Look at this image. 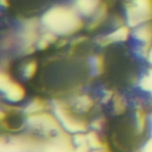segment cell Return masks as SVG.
Masks as SVG:
<instances>
[{"instance_id":"cell-1","label":"cell","mask_w":152,"mask_h":152,"mask_svg":"<svg viewBox=\"0 0 152 152\" xmlns=\"http://www.w3.org/2000/svg\"><path fill=\"white\" fill-rule=\"evenodd\" d=\"M42 21L50 30L59 34H67L77 29L81 21L77 15L70 9L58 6L47 11Z\"/></svg>"},{"instance_id":"cell-2","label":"cell","mask_w":152,"mask_h":152,"mask_svg":"<svg viewBox=\"0 0 152 152\" xmlns=\"http://www.w3.org/2000/svg\"><path fill=\"white\" fill-rule=\"evenodd\" d=\"M127 22L135 27L152 17V0H133L126 9Z\"/></svg>"},{"instance_id":"cell-3","label":"cell","mask_w":152,"mask_h":152,"mask_svg":"<svg viewBox=\"0 0 152 152\" xmlns=\"http://www.w3.org/2000/svg\"><path fill=\"white\" fill-rule=\"evenodd\" d=\"M98 0H77V7L84 14H91L97 7Z\"/></svg>"},{"instance_id":"cell-4","label":"cell","mask_w":152,"mask_h":152,"mask_svg":"<svg viewBox=\"0 0 152 152\" xmlns=\"http://www.w3.org/2000/svg\"><path fill=\"white\" fill-rule=\"evenodd\" d=\"M142 152H152V139L148 141V142L143 146Z\"/></svg>"},{"instance_id":"cell-5","label":"cell","mask_w":152,"mask_h":152,"mask_svg":"<svg viewBox=\"0 0 152 152\" xmlns=\"http://www.w3.org/2000/svg\"><path fill=\"white\" fill-rule=\"evenodd\" d=\"M151 123H152V117H151ZM151 134H152V128H151Z\"/></svg>"}]
</instances>
